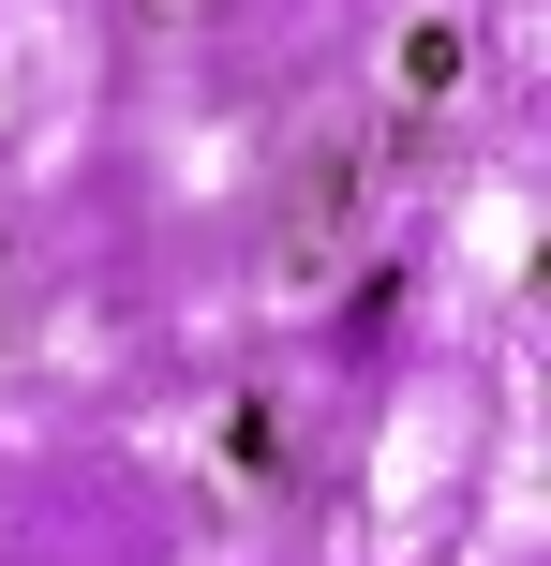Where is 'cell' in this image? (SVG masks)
Returning <instances> with one entry per match:
<instances>
[{
  "instance_id": "cell-1",
  "label": "cell",
  "mask_w": 551,
  "mask_h": 566,
  "mask_svg": "<svg viewBox=\"0 0 551 566\" xmlns=\"http://www.w3.org/2000/svg\"><path fill=\"white\" fill-rule=\"evenodd\" d=\"M358 195H373V149H358V135H314L298 179H284V209H268V283H314L328 239L358 224Z\"/></svg>"
},
{
  "instance_id": "cell-2",
  "label": "cell",
  "mask_w": 551,
  "mask_h": 566,
  "mask_svg": "<svg viewBox=\"0 0 551 566\" xmlns=\"http://www.w3.org/2000/svg\"><path fill=\"white\" fill-rule=\"evenodd\" d=\"M388 75H403V119H433L447 90H463V15H403V45H388Z\"/></svg>"
},
{
  "instance_id": "cell-3",
  "label": "cell",
  "mask_w": 551,
  "mask_h": 566,
  "mask_svg": "<svg viewBox=\"0 0 551 566\" xmlns=\"http://www.w3.org/2000/svg\"><path fill=\"white\" fill-rule=\"evenodd\" d=\"M15 298H30V283H15V254H0V343H15Z\"/></svg>"
},
{
  "instance_id": "cell-4",
  "label": "cell",
  "mask_w": 551,
  "mask_h": 566,
  "mask_svg": "<svg viewBox=\"0 0 551 566\" xmlns=\"http://www.w3.org/2000/svg\"><path fill=\"white\" fill-rule=\"evenodd\" d=\"M149 15H165V30H194V15H209V0H149Z\"/></svg>"
}]
</instances>
